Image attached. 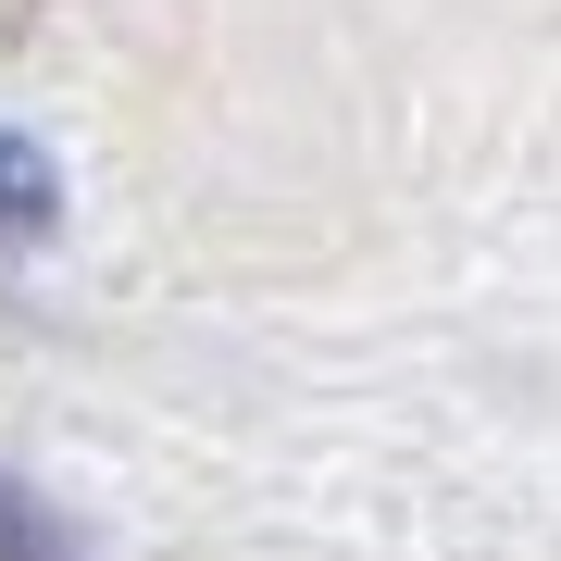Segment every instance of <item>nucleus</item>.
Returning a JSON list of instances; mask_svg holds the SVG:
<instances>
[{
	"label": "nucleus",
	"instance_id": "f257e3e1",
	"mask_svg": "<svg viewBox=\"0 0 561 561\" xmlns=\"http://www.w3.org/2000/svg\"><path fill=\"white\" fill-rule=\"evenodd\" d=\"M50 225H62V175L38 162V138L0 125V250H38Z\"/></svg>",
	"mask_w": 561,
	"mask_h": 561
},
{
	"label": "nucleus",
	"instance_id": "f03ea898",
	"mask_svg": "<svg viewBox=\"0 0 561 561\" xmlns=\"http://www.w3.org/2000/svg\"><path fill=\"white\" fill-rule=\"evenodd\" d=\"M0 561H76V537L38 486H0Z\"/></svg>",
	"mask_w": 561,
	"mask_h": 561
}]
</instances>
